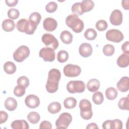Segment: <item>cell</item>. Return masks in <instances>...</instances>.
I'll return each instance as SVG.
<instances>
[{"instance_id": "6da1fadb", "label": "cell", "mask_w": 129, "mask_h": 129, "mask_svg": "<svg viewBox=\"0 0 129 129\" xmlns=\"http://www.w3.org/2000/svg\"><path fill=\"white\" fill-rule=\"evenodd\" d=\"M66 23L69 27L77 33L81 32L84 27L83 21L79 18L78 15L75 14L68 16L66 19Z\"/></svg>"}, {"instance_id": "7a4b0ae2", "label": "cell", "mask_w": 129, "mask_h": 129, "mask_svg": "<svg viewBox=\"0 0 129 129\" xmlns=\"http://www.w3.org/2000/svg\"><path fill=\"white\" fill-rule=\"evenodd\" d=\"M16 27L18 31L25 33L27 34L31 35L34 34L37 29V25L26 19H22L18 21Z\"/></svg>"}, {"instance_id": "3957f363", "label": "cell", "mask_w": 129, "mask_h": 129, "mask_svg": "<svg viewBox=\"0 0 129 129\" xmlns=\"http://www.w3.org/2000/svg\"><path fill=\"white\" fill-rule=\"evenodd\" d=\"M79 108L80 109V115L82 118L89 120L92 118L93 116L92 105L88 100L82 99L79 103Z\"/></svg>"}, {"instance_id": "277c9868", "label": "cell", "mask_w": 129, "mask_h": 129, "mask_svg": "<svg viewBox=\"0 0 129 129\" xmlns=\"http://www.w3.org/2000/svg\"><path fill=\"white\" fill-rule=\"evenodd\" d=\"M85 88L86 85L85 83L80 80L71 81L67 84V89L71 94L83 93L85 91Z\"/></svg>"}, {"instance_id": "5b68a950", "label": "cell", "mask_w": 129, "mask_h": 129, "mask_svg": "<svg viewBox=\"0 0 129 129\" xmlns=\"http://www.w3.org/2000/svg\"><path fill=\"white\" fill-rule=\"evenodd\" d=\"M30 54V49L26 45L19 46L14 52L13 58L15 61L18 62L23 61Z\"/></svg>"}, {"instance_id": "8992f818", "label": "cell", "mask_w": 129, "mask_h": 129, "mask_svg": "<svg viewBox=\"0 0 129 129\" xmlns=\"http://www.w3.org/2000/svg\"><path fill=\"white\" fill-rule=\"evenodd\" d=\"M72 120V116L71 114L68 112L62 113L55 121L56 127L57 128H67Z\"/></svg>"}, {"instance_id": "52a82bcc", "label": "cell", "mask_w": 129, "mask_h": 129, "mask_svg": "<svg viewBox=\"0 0 129 129\" xmlns=\"http://www.w3.org/2000/svg\"><path fill=\"white\" fill-rule=\"evenodd\" d=\"M41 40L46 46L50 47L53 50L56 49L58 47L59 43L57 39L51 34L45 33L43 34Z\"/></svg>"}, {"instance_id": "ba28073f", "label": "cell", "mask_w": 129, "mask_h": 129, "mask_svg": "<svg viewBox=\"0 0 129 129\" xmlns=\"http://www.w3.org/2000/svg\"><path fill=\"white\" fill-rule=\"evenodd\" d=\"M106 38L110 41L119 43L123 39L124 36L120 30L113 29L109 30L106 32Z\"/></svg>"}, {"instance_id": "9c48e42d", "label": "cell", "mask_w": 129, "mask_h": 129, "mask_svg": "<svg viewBox=\"0 0 129 129\" xmlns=\"http://www.w3.org/2000/svg\"><path fill=\"white\" fill-rule=\"evenodd\" d=\"M63 72L66 77L70 78L76 77L81 74V69L78 65L69 63L64 67Z\"/></svg>"}, {"instance_id": "30bf717a", "label": "cell", "mask_w": 129, "mask_h": 129, "mask_svg": "<svg viewBox=\"0 0 129 129\" xmlns=\"http://www.w3.org/2000/svg\"><path fill=\"white\" fill-rule=\"evenodd\" d=\"M39 56L45 61L52 62L55 59V53L54 50L50 47H43L39 51Z\"/></svg>"}, {"instance_id": "8fae6325", "label": "cell", "mask_w": 129, "mask_h": 129, "mask_svg": "<svg viewBox=\"0 0 129 129\" xmlns=\"http://www.w3.org/2000/svg\"><path fill=\"white\" fill-rule=\"evenodd\" d=\"M109 20L113 25H120L122 22V14L121 11L117 9L113 10L110 14Z\"/></svg>"}, {"instance_id": "7c38bea8", "label": "cell", "mask_w": 129, "mask_h": 129, "mask_svg": "<svg viewBox=\"0 0 129 129\" xmlns=\"http://www.w3.org/2000/svg\"><path fill=\"white\" fill-rule=\"evenodd\" d=\"M25 103L27 107L30 108H35L39 105L40 100L37 96L34 94H30L26 97Z\"/></svg>"}, {"instance_id": "4fadbf2b", "label": "cell", "mask_w": 129, "mask_h": 129, "mask_svg": "<svg viewBox=\"0 0 129 129\" xmlns=\"http://www.w3.org/2000/svg\"><path fill=\"white\" fill-rule=\"evenodd\" d=\"M44 29L48 32H52L56 29L57 26V21L53 18L48 17L44 19L43 22Z\"/></svg>"}, {"instance_id": "5bb4252c", "label": "cell", "mask_w": 129, "mask_h": 129, "mask_svg": "<svg viewBox=\"0 0 129 129\" xmlns=\"http://www.w3.org/2000/svg\"><path fill=\"white\" fill-rule=\"evenodd\" d=\"M93 51V48L91 45L88 43H82L79 48V52L80 54L84 57H88L90 56Z\"/></svg>"}, {"instance_id": "9a60e30c", "label": "cell", "mask_w": 129, "mask_h": 129, "mask_svg": "<svg viewBox=\"0 0 129 129\" xmlns=\"http://www.w3.org/2000/svg\"><path fill=\"white\" fill-rule=\"evenodd\" d=\"M116 87L118 91L125 92L129 89V79L128 77L124 76L120 78L116 84Z\"/></svg>"}, {"instance_id": "2e32d148", "label": "cell", "mask_w": 129, "mask_h": 129, "mask_svg": "<svg viewBox=\"0 0 129 129\" xmlns=\"http://www.w3.org/2000/svg\"><path fill=\"white\" fill-rule=\"evenodd\" d=\"M61 78V74L60 71L56 69H51L48 75V80L50 81L59 83Z\"/></svg>"}, {"instance_id": "e0dca14e", "label": "cell", "mask_w": 129, "mask_h": 129, "mask_svg": "<svg viewBox=\"0 0 129 129\" xmlns=\"http://www.w3.org/2000/svg\"><path fill=\"white\" fill-rule=\"evenodd\" d=\"M11 126L13 129H28L29 126L27 121L25 120H15L11 124Z\"/></svg>"}, {"instance_id": "ac0fdd59", "label": "cell", "mask_w": 129, "mask_h": 129, "mask_svg": "<svg viewBox=\"0 0 129 129\" xmlns=\"http://www.w3.org/2000/svg\"><path fill=\"white\" fill-rule=\"evenodd\" d=\"M87 87L91 92H96L100 87V82L96 79H90L87 83Z\"/></svg>"}, {"instance_id": "d6986e66", "label": "cell", "mask_w": 129, "mask_h": 129, "mask_svg": "<svg viewBox=\"0 0 129 129\" xmlns=\"http://www.w3.org/2000/svg\"><path fill=\"white\" fill-rule=\"evenodd\" d=\"M5 107L9 111H14L17 107V102L15 98L8 97L5 101Z\"/></svg>"}, {"instance_id": "ffe728a7", "label": "cell", "mask_w": 129, "mask_h": 129, "mask_svg": "<svg viewBox=\"0 0 129 129\" xmlns=\"http://www.w3.org/2000/svg\"><path fill=\"white\" fill-rule=\"evenodd\" d=\"M73 38V35L69 31L64 30L62 31L60 33V39H61V41L66 44H69L72 43Z\"/></svg>"}, {"instance_id": "44dd1931", "label": "cell", "mask_w": 129, "mask_h": 129, "mask_svg": "<svg viewBox=\"0 0 129 129\" xmlns=\"http://www.w3.org/2000/svg\"><path fill=\"white\" fill-rule=\"evenodd\" d=\"M117 64L120 68H126L129 64V56L128 54L123 53L117 59Z\"/></svg>"}, {"instance_id": "7402d4cb", "label": "cell", "mask_w": 129, "mask_h": 129, "mask_svg": "<svg viewBox=\"0 0 129 129\" xmlns=\"http://www.w3.org/2000/svg\"><path fill=\"white\" fill-rule=\"evenodd\" d=\"M15 27V22L11 19H5L2 23V28L6 32L12 31Z\"/></svg>"}, {"instance_id": "603a6c76", "label": "cell", "mask_w": 129, "mask_h": 129, "mask_svg": "<svg viewBox=\"0 0 129 129\" xmlns=\"http://www.w3.org/2000/svg\"><path fill=\"white\" fill-rule=\"evenodd\" d=\"M4 70L6 73L8 74H13L16 71V66L12 61H8L5 63L4 65Z\"/></svg>"}, {"instance_id": "cb8c5ba5", "label": "cell", "mask_w": 129, "mask_h": 129, "mask_svg": "<svg viewBox=\"0 0 129 129\" xmlns=\"http://www.w3.org/2000/svg\"><path fill=\"white\" fill-rule=\"evenodd\" d=\"M61 106L58 102H52L50 103L48 107L47 110L51 114H56L61 110Z\"/></svg>"}, {"instance_id": "d4e9b609", "label": "cell", "mask_w": 129, "mask_h": 129, "mask_svg": "<svg viewBox=\"0 0 129 129\" xmlns=\"http://www.w3.org/2000/svg\"><path fill=\"white\" fill-rule=\"evenodd\" d=\"M47 91L49 93H54L56 92L58 89V83L47 80L45 85Z\"/></svg>"}, {"instance_id": "484cf974", "label": "cell", "mask_w": 129, "mask_h": 129, "mask_svg": "<svg viewBox=\"0 0 129 129\" xmlns=\"http://www.w3.org/2000/svg\"><path fill=\"white\" fill-rule=\"evenodd\" d=\"M77 101L74 97L66 98L63 101V105L67 109H72L76 107Z\"/></svg>"}, {"instance_id": "4316f807", "label": "cell", "mask_w": 129, "mask_h": 129, "mask_svg": "<svg viewBox=\"0 0 129 129\" xmlns=\"http://www.w3.org/2000/svg\"><path fill=\"white\" fill-rule=\"evenodd\" d=\"M118 92L116 89L113 87H109L105 91L106 98L110 100L115 99L117 96Z\"/></svg>"}, {"instance_id": "83f0119b", "label": "cell", "mask_w": 129, "mask_h": 129, "mask_svg": "<svg viewBox=\"0 0 129 129\" xmlns=\"http://www.w3.org/2000/svg\"><path fill=\"white\" fill-rule=\"evenodd\" d=\"M28 120L32 124L38 123L40 119V115L38 113L35 111H31L27 115Z\"/></svg>"}, {"instance_id": "f1b7e54d", "label": "cell", "mask_w": 129, "mask_h": 129, "mask_svg": "<svg viewBox=\"0 0 129 129\" xmlns=\"http://www.w3.org/2000/svg\"><path fill=\"white\" fill-rule=\"evenodd\" d=\"M83 11L86 13L91 11L94 7V3L91 0H83L81 2Z\"/></svg>"}, {"instance_id": "f546056e", "label": "cell", "mask_w": 129, "mask_h": 129, "mask_svg": "<svg viewBox=\"0 0 129 129\" xmlns=\"http://www.w3.org/2000/svg\"><path fill=\"white\" fill-rule=\"evenodd\" d=\"M71 10L73 14L77 15H82L84 13L81 2H77L74 3L72 6Z\"/></svg>"}, {"instance_id": "4dcf8cb0", "label": "cell", "mask_w": 129, "mask_h": 129, "mask_svg": "<svg viewBox=\"0 0 129 129\" xmlns=\"http://www.w3.org/2000/svg\"><path fill=\"white\" fill-rule=\"evenodd\" d=\"M118 106L121 110H129V98L127 96L126 97H123L119 99L118 102Z\"/></svg>"}, {"instance_id": "1f68e13d", "label": "cell", "mask_w": 129, "mask_h": 129, "mask_svg": "<svg viewBox=\"0 0 129 129\" xmlns=\"http://www.w3.org/2000/svg\"><path fill=\"white\" fill-rule=\"evenodd\" d=\"M84 36L86 39L88 40H94L97 35V32L93 28L87 29L85 32Z\"/></svg>"}, {"instance_id": "d6a6232c", "label": "cell", "mask_w": 129, "mask_h": 129, "mask_svg": "<svg viewBox=\"0 0 129 129\" xmlns=\"http://www.w3.org/2000/svg\"><path fill=\"white\" fill-rule=\"evenodd\" d=\"M92 100L93 102L97 105H99L102 103L104 100V97L102 93L99 91L94 93L92 96Z\"/></svg>"}, {"instance_id": "836d02e7", "label": "cell", "mask_w": 129, "mask_h": 129, "mask_svg": "<svg viewBox=\"0 0 129 129\" xmlns=\"http://www.w3.org/2000/svg\"><path fill=\"white\" fill-rule=\"evenodd\" d=\"M69 58L68 52L64 50H60L57 54V59L58 62L63 63L67 61Z\"/></svg>"}, {"instance_id": "e575fe53", "label": "cell", "mask_w": 129, "mask_h": 129, "mask_svg": "<svg viewBox=\"0 0 129 129\" xmlns=\"http://www.w3.org/2000/svg\"><path fill=\"white\" fill-rule=\"evenodd\" d=\"M115 51V48L113 45L110 44H107L103 47V54L107 56L112 55Z\"/></svg>"}, {"instance_id": "d590c367", "label": "cell", "mask_w": 129, "mask_h": 129, "mask_svg": "<svg viewBox=\"0 0 129 129\" xmlns=\"http://www.w3.org/2000/svg\"><path fill=\"white\" fill-rule=\"evenodd\" d=\"M41 20V15L38 12H33L31 13L29 17V21L36 24L38 25Z\"/></svg>"}, {"instance_id": "8d00e7d4", "label": "cell", "mask_w": 129, "mask_h": 129, "mask_svg": "<svg viewBox=\"0 0 129 129\" xmlns=\"http://www.w3.org/2000/svg\"><path fill=\"white\" fill-rule=\"evenodd\" d=\"M25 88L24 87L18 85L16 86L14 89V95L18 97L23 96L25 94Z\"/></svg>"}, {"instance_id": "74e56055", "label": "cell", "mask_w": 129, "mask_h": 129, "mask_svg": "<svg viewBox=\"0 0 129 129\" xmlns=\"http://www.w3.org/2000/svg\"><path fill=\"white\" fill-rule=\"evenodd\" d=\"M7 15L8 17L11 20H15L19 17L20 12L18 10L15 8H12L8 11Z\"/></svg>"}, {"instance_id": "f35d334b", "label": "cell", "mask_w": 129, "mask_h": 129, "mask_svg": "<svg viewBox=\"0 0 129 129\" xmlns=\"http://www.w3.org/2000/svg\"><path fill=\"white\" fill-rule=\"evenodd\" d=\"M95 27L98 30L100 31H103L107 29L108 27V24L106 21H105V20H100L96 23Z\"/></svg>"}, {"instance_id": "ab89813d", "label": "cell", "mask_w": 129, "mask_h": 129, "mask_svg": "<svg viewBox=\"0 0 129 129\" xmlns=\"http://www.w3.org/2000/svg\"><path fill=\"white\" fill-rule=\"evenodd\" d=\"M57 9V4L55 2H50L45 6L46 11L49 13L54 12Z\"/></svg>"}, {"instance_id": "60d3db41", "label": "cell", "mask_w": 129, "mask_h": 129, "mask_svg": "<svg viewBox=\"0 0 129 129\" xmlns=\"http://www.w3.org/2000/svg\"><path fill=\"white\" fill-rule=\"evenodd\" d=\"M17 84L18 85L22 86L26 88L29 85V80L27 77L23 76L18 79Z\"/></svg>"}, {"instance_id": "b9f144b4", "label": "cell", "mask_w": 129, "mask_h": 129, "mask_svg": "<svg viewBox=\"0 0 129 129\" xmlns=\"http://www.w3.org/2000/svg\"><path fill=\"white\" fill-rule=\"evenodd\" d=\"M123 123L119 119H115L113 120L112 129H122Z\"/></svg>"}, {"instance_id": "7bdbcfd3", "label": "cell", "mask_w": 129, "mask_h": 129, "mask_svg": "<svg viewBox=\"0 0 129 129\" xmlns=\"http://www.w3.org/2000/svg\"><path fill=\"white\" fill-rule=\"evenodd\" d=\"M52 128V125L51 123L47 120H44L42 121L39 126L40 129H51Z\"/></svg>"}, {"instance_id": "ee69618b", "label": "cell", "mask_w": 129, "mask_h": 129, "mask_svg": "<svg viewBox=\"0 0 129 129\" xmlns=\"http://www.w3.org/2000/svg\"><path fill=\"white\" fill-rule=\"evenodd\" d=\"M0 115H1L0 124H2L3 123L6 122L9 117L8 113L4 111H1Z\"/></svg>"}, {"instance_id": "f6af8a7d", "label": "cell", "mask_w": 129, "mask_h": 129, "mask_svg": "<svg viewBox=\"0 0 129 129\" xmlns=\"http://www.w3.org/2000/svg\"><path fill=\"white\" fill-rule=\"evenodd\" d=\"M112 122L113 120H107L105 121L102 124V128L103 129H112Z\"/></svg>"}, {"instance_id": "bcb514c9", "label": "cell", "mask_w": 129, "mask_h": 129, "mask_svg": "<svg viewBox=\"0 0 129 129\" xmlns=\"http://www.w3.org/2000/svg\"><path fill=\"white\" fill-rule=\"evenodd\" d=\"M121 49L124 53L129 54V42L128 41L125 42L121 46Z\"/></svg>"}, {"instance_id": "7dc6e473", "label": "cell", "mask_w": 129, "mask_h": 129, "mask_svg": "<svg viewBox=\"0 0 129 129\" xmlns=\"http://www.w3.org/2000/svg\"><path fill=\"white\" fill-rule=\"evenodd\" d=\"M5 3L6 5L9 7H14L18 3V0H6Z\"/></svg>"}, {"instance_id": "c3c4849f", "label": "cell", "mask_w": 129, "mask_h": 129, "mask_svg": "<svg viewBox=\"0 0 129 129\" xmlns=\"http://www.w3.org/2000/svg\"><path fill=\"white\" fill-rule=\"evenodd\" d=\"M128 3H129L128 0H123V1H122L121 5H122V7H123V8L124 9L126 10H128L129 9Z\"/></svg>"}, {"instance_id": "681fc988", "label": "cell", "mask_w": 129, "mask_h": 129, "mask_svg": "<svg viewBox=\"0 0 129 129\" xmlns=\"http://www.w3.org/2000/svg\"><path fill=\"white\" fill-rule=\"evenodd\" d=\"M87 129H89V128H98V126H97V124L94 123V122H92L89 124H88L86 127Z\"/></svg>"}]
</instances>
